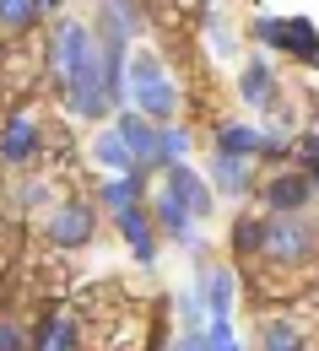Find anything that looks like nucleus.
Listing matches in <instances>:
<instances>
[{"label": "nucleus", "instance_id": "1", "mask_svg": "<svg viewBox=\"0 0 319 351\" xmlns=\"http://www.w3.org/2000/svg\"><path fill=\"white\" fill-rule=\"evenodd\" d=\"M49 60L65 92V108L76 119H103L108 114V87H103V49L82 16H60L54 38H49Z\"/></svg>", "mask_w": 319, "mask_h": 351}, {"label": "nucleus", "instance_id": "2", "mask_svg": "<svg viewBox=\"0 0 319 351\" xmlns=\"http://www.w3.org/2000/svg\"><path fill=\"white\" fill-rule=\"evenodd\" d=\"M125 92H130L136 114H146L152 125H174V114H179V87H174L168 65H163L152 49L130 54V76H125Z\"/></svg>", "mask_w": 319, "mask_h": 351}, {"label": "nucleus", "instance_id": "3", "mask_svg": "<svg viewBox=\"0 0 319 351\" xmlns=\"http://www.w3.org/2000/svg\"><path fill=\"white\" fill-rule=\"evenodd\" d=\"M314 243H319V232L303 217H271L265 221V249H260V254L276 260V265H303L314 254Z\"/></svg>", "mask_w": 319, "mask_h": 351}, {"label": "nucleus", "instance_id": "4", "mask_svg": "<svg viewBox=\"0 0 319 351\" xmlns=\"http://www.w3.org/2000/svg\"><path fill=\"white\" fill-rule=\"evenodd\" d=\"M92 232H97L92 200H60V206L44 217V238L54 243V249H87Z\"/></svg>", "mask_w": 319, "mask_h": 351}, {"label": "nucleus", "instance_id": "5", "mask_svg": "<svg viewBox=\"0 0 319 351\" xmlns=\"http://www.w3.org/2000/svg\"><path fill=\"white\" fill-rule=\"evenodd\" d=\"M163 189H168V195H174V200H179V206H184L195 221H206V217H211V206H217V189H211V178L195 173L189 162H184V168H168V173H163Z\"/></svg>", "mask_w": 319, "mask_h": 351}, {"label": "nucleus", "instance_id": "6", "mask_svg": "<svg viewBox=\"0 0 319 351\" xmlns=\"http://www.w3.org/2000/svg\"><path fill=\"white\" fill-rule=\"evenodd\" d=\"M260 195H265V206H271V217H303V206L314 200V178L309 173H271L260 184Z\"/></svg>", "mask_w": 319, "mask_h": 351}, {"label": "nucleus", "instance_id": "7", "mask_svg": "<svg viewBox=\"0 0 319 351\" xmlns=\"http://www.w3.org/2000/svg\"><path fill=\"white\" fill-rule=\"evenodd\" d=\"M271 49L287 54V60H298V65H319V27H314V16H276Z\"/></svg>", "mask_w": 319, "mask_h": 351}, {"label": "nucleus", "instance_id": "8", "mask_svg": "<svg viewBox=\"0 0 319 351\" xmlns=\"http://www.w3.org/2000/svg\"><path fill=\"white\" fill-rule=\"evenodd\" d=\"M189 298L206 308V319H233V298H238V276L233 270H200L195 281H189Z\"/></svg>", "mask_w": 319, "mask_h": 351}, {"label": "nucleus", "instance_id": "9", "mask_svg": "<svg viewBox=\"0 0 319 351\" xmlns=\"http://www.w3.org/2000/svg\"><path fill=\"white\" fill-rule=\"evenodd\" d=\"M114 227H119V238L130 243L136 265H157V217H152V200H146V206H130V211H119Z\"/></svg>", "mask_w": 319, "mask_h": 351}, {"label": "nucleus", "instance_id": "10", "mask_svg": "<svg viewBox=\"0 0 319 351\" xmlns=\"http://www.w3.org/2000/svg\"><path fill=\"white\" fill-rule=\"evenodd\" d=\"M44 152V130H38V119L33 114H11L5 119V130H0V162H33Z\"/></svg>", "mask_w": 319, "mask_h": 351}, {"label": "nucleus", "instance_id": "11", "mask_svg": "<svg viewBox=\"0 0 319 351\" xmlns=\"http://www.w3.org/2000/svg\"><path fill=\"white\" fill-rule=\"evenodd\" d=\"M152 217H157V227H163L174 243H184V249H206V243H200V221L189 217L168 189H152Z\"/></svg>", "mask_w": 319, "mask_h": 351}, {"label": "nucleus", "instance_id": "12", "mask_svg": "<svg viewBox=\"0 0 319 351\" xmlns=\"http://www.w3.org/2000/svg\"><path fill=\"white\" fill-rule=\"evenodd\" d=\"M238 92H244L249 108H265V114L276 108L281 82H276V65L265 60V54H249V60H244V71H238Z\"/></svg>", "mask_w": 319, "mask_h": 351}, {"label": "nucleus", "instance_id": "13", "mask_svg": "<svg viewBox=\"0 0 319 351\" xmlns=\"http://www.w3.org/2000/svg\"><path fill=\"white\" fill-rule=\"evenodd\" d=\"M114 130L125 135L130 157L141 162V173H146V168H157V130H163V125H152L146 114H130V108H125V114H114Z\"/></svg>", "mask_w": 319, "mask_h": 351}, {"label": "nucleus", "instance_id": "14", "mask_svg": "<svg viewBox=\"0 0 319 351\" xmlns=\"http://www.w3.org/2000/svg\"><path fill=\"white\" fill-rule=\"evenodd\" d=\"M217 157H233V162H255L260 152H265V130L260 125H249V119H228L222 130H217V146H211Z\"/></svg>", "mask_w": 319, "mask_h": 351}, {"label": "nucleus", "instance_id": "15", "mask_svg": "<svg viewBox=\"0 0 319 351\" xmlns=\"http://www.w3.org/2000/svg\"><path fill=\"white\" fill-rule=\"evenodd\" d=\"M92 157H97V168L108 178H141V162L130 157V146H125V135L114 130V125H103L97 141H92Z\"/></svg>", "mask_w": 319, "mask_h": 351}, {"label": "nucleus", "instance_id": "16", "mask_svg": "<svg viewBox=\"0 0 319 351\" xmlns=\"http://www.w3.org/2000/svg\"><path fill=\"white\" fill-rule=\"evenodd\" d=\"M206 178H211L217 195H233V200H244V195L255 189V168H249V162H233V157H217V152H211Z\"/></svg>", "mask_w": 319, "mask_h": 351}, {"label": "nucleus", "instance_id": "17", "mask_svg": "<svg viewBox=\"0 0 319 351\" xmlns=\"http://www.w3.org/2000/svg\"><path fill=\"white\" fill-rule=\"evenodd\" d=\"M97 200L119 217V211H130V206H146V200H152V189H146L141 178H103V184H97Z\"/></svg>", "mask_w": 319, "mask_h": 351}, {"label": "nucleus", "instance_id": "18", "mask_svg": "<svg viewBox=\"0 0 319 351\" xmlns=\"http://www.w3.org/2000/svg\"><path fill=\"white\" fill-rule=\"evenodd\" d=\"M260 351H309V346H303V330L287 313H276V319H265V330H260Z\"/></svg>", "mask_w": 319, "mask_h": 351}, {"label": "nucleus", "instance_id": "19", "mask_svg": "<svg viewBox=\"0 0 319 351\" xmlns=\"http://www.w3.org/2000/svg\"><path fill=\"white\" fill-rule=\"evenodd\" d=\"M184 157H189V130H179V125H163V130H157V173L184 168Z\"/></svg>", "mask_w": 319, "mask_h": 351}, {"label": "nucleus", "instance_id": "20", "mask_svg": "<svg viewBox=\"0 0 319 351\" xmlns=\"http://www.w3.org/2000/svg\"><path fill=\"white\" fill-rule=\"evenodd\" d=\"M260 249H265V221L238 217L233 221V254H260Z\"/></svg>", "mask_w": 319, "mask_h": 351}, {"label": "nucleus", "instance_id": "21", "mask_svg": "<svg viewBox=\"0 0 319 351\" xmlns=\"http://www.w3.org/2000/svg\"><path fill=\"white\" fill-rule=\"evenodd\" d=\"M44 11L49 5H38V0H0V27H33Z\"/></svg>", "mask_w": 319, "mask_h": 351}, {"label": "nucleus", "instance_id": "22", "mask_svg": "<svg viewBox=\"0 0 319 351\" xmlns=\"http://www.w3.org/2000/svg\"><path fill=\"white\" fill-rule=\"evenodd\" d=\"M49 351H76V313H54L49 319Z\"/></svg>", "mask_w": 319, "mask_h": 351}, {"label": "nucleus", "instance_id": "23", "mask_svg": "<svg viewBox=\"0 0 319 351\" xmlns=\"http://www.w3.org/2000/svg\"><path fill=\"white\" fill-rule=\"evenodd\" d=\"M0 351H38V341H33L16 319H0Z\"/></svg>", "mask_w": 319, "mask_h": 351}, {"label": "nucleus", "instance_id": "24", "mask_svg": "<svg viewBox=\"0 0 319 351\" xmlns=\"http://www.w3.org/2000/svg\"><path fill=\"white\" fill-rule=\"evenodd\" d=\"M206 346L211 351H244L238 335H233V319H211V324H206Z\"/></svg>", "mask_w": 319, "mask_h": 351}, {"label": "nucleus", "instance_id": "25", "mask_svg": "<svg viewBox=\"0 0 319 351\" xmlns=\"http://www.w3.org/2000/svg\"><path fill=\"white\" fill-rule=\"evenodd\" d=\"M292 152H298V162L309 168V178H319V130H303L292 141Z\"/></svg>", "mask_w": 319, "mask_h": 351}, {"label": "nucleus", "instance_id": "26", "mask_svg": "<svg viewBox=\"0 0 319 351\" xmlns=\"http://www.w3.org/2000/svg\"><path fill=\"white\" fill-rule=\"evenodd\" d=\"M174 351H211L206 346V330H184L179 341H174Z\"/></svg>", "mask_w": 319, "mask_h": 351}, {"label": "nucleus", "instance_id": "27", "mask_svg": "<svg viewBox=\"0 0 319 351\" xmlns=\"http://www.w3.org/2000/svg\"><path fill=\"white\" fill-rule=\"evenodd\" d=\"M314 195H319V178H314Z\"/></svg>", "mask_w": 319, "mask_h": 351}, {"label": "nucleus", "instance_id": "28", "mask_svg": "<svg viewBox=\"0 0 319 351\" xmlns=\"http://www.w3.org/2000/svg\"><path fill=\"white\" fill-rule=\"evenodd\" d=\"M152 351H157V346H152Z\"/></svg>", "mask_w": 319, "mask_h": 351}]
</instances>
